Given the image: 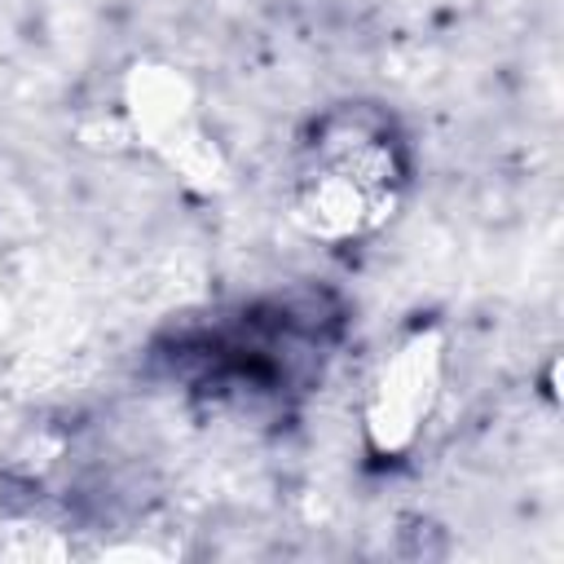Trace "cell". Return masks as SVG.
<instances>
[{
  "label": "cell",
  "instance_id": "cell-1",
  "mask_svg": "<svg viewBox=\"0 0 564 564\" xmlns=\"http://www.w3.org/2000/svg\"><path fill=\"white\" fill-rule=\"evenodd\" d=\"M339 335V308L322 291L260 300L176 348L194 392L225 405H286L322 379Z\"/></svg>",
  "mask_w": 564,
  "mask_h": 564
},
{
  "label": "cell",
  "instance_id": "cell-2",
  "mask_svg": "<svg viewBox=\"0 0 564 564\" xmlns=\"http://www.w3.org/2000/svg\"><path fill=\"white\" fill-rule=\"evenodd\" d=\"M410 176L397 123L375 106H335L313 119L295 159V212L317 238L379 229Z\"/></svg>",
  "mask_w": 564,
  "mask_h": 564
}]
</instances>
